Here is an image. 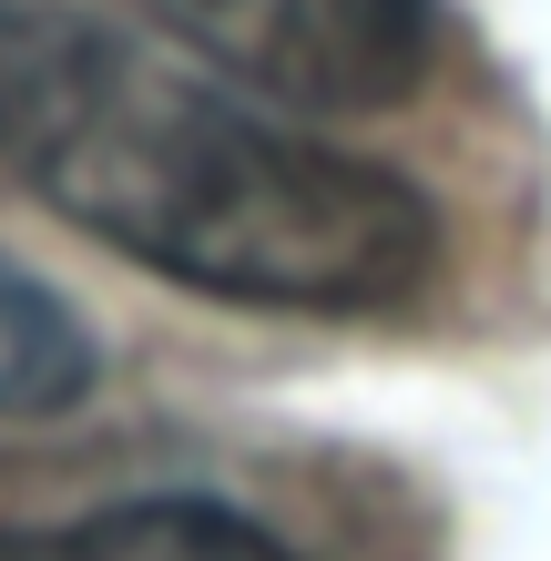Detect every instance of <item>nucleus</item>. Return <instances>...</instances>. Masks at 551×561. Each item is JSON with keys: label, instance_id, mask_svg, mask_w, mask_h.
<instances>
[{"label": "nucleus", "instance_id": "obj_1", "mask_svg": "<svg viewBox=\"0 0 551 561\" xmlns=\"http://www.w3.org/2000/svg\"><path fill=\"white\" fill-rule=\"evenodd\" d=\"M0 163L61 225L225 307L368 317L439 276L418 184L61 0H0Z\"/></svg>", "mask_w": 551, "mask_h": 561}, {"label": "nucleus", "instance_id": "obj_2", "mask_svg": "<svg viewBox=\"0 0 551 561\" xmlns=\"http://www.w3.org/2000/svg\"><path fill=\"white\" fill-rule=\"evenodd\" d=\"M123 11L276 113H388L439 61V0H123Z\"/></svg>", "mask_w": 551, "mask_h": 561}, {"label": "nucleus", "instance_id": "obj_3", "mask_svg": "<svg viewBox=\"0 0 551 561\" xmlns=\"http://www.w3.org/2000/svg\"><path fill=\"white\" fill-rule=\"evenodd\" d=\"M0 561H297V551L225 501H113L51 520V531L0 520Z\"/></svg>", "mask_w": 551, "mask_h": 561}, {"label": "nucleus", "instance_id": "obj_4", "mask_svg": "<svg viewBox=\"0 0 551 561\" xmlns=\"http://www.w3.org/2000/svg\"><path fill=\"white\" fill-rule=\"evenodd\" d=\"M92 368H103V357H92L82 317L0 255V419H51V409H72L82 388H92Z\"/></svg>", "mask_w": 551, "mask_h": 561}]
</instances>
